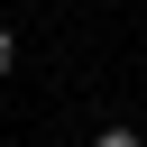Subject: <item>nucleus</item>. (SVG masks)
<instances>
[{
	"mask_svg": "<svg viewBox=\"0 0 147 147\" xmlns=\"http://www.w3.org/2000/svg\"><path fill=\"white\" fill-rule=\"evenodd\" d=\"M92 147H147V138H138V129H129V119H110V129H101V138H92Z\"/></svg>",
	"mask_w": 147,
	"mask_h": 147,
	"instance_id": "obj_1",
	"label": "nucleus"
},
{
	"mask_svg": "<svg viewBox=\"0 0 147 147\" xmlns=\"http://www.w3.org/2000/svg\"><path fill=\"white\" fill-rule=\"evenodd\" d=\"M9 64H18V37H9V28H0V74H9Z\"/></svg>",
	"mask_w": 147,
	"mask_h": 147,
	"instance_id": "obj_2",
	"label": "nucleus"
}]
</instances>
